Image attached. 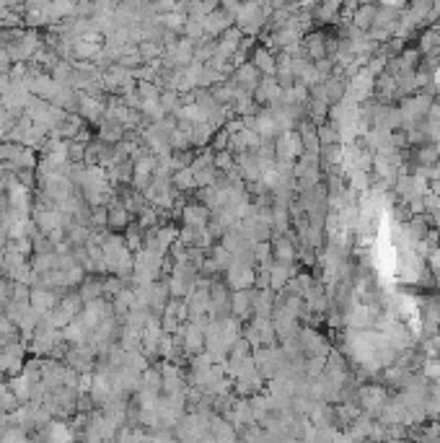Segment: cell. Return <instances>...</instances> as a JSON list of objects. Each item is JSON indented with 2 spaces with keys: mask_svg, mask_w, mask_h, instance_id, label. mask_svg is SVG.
<instances>
[{
  "mask_svg": "<svg viewBox=\"0 0 440 443\" xmlns=\"http://www.w3.org/2000/svg\"><path fill=\"white\" fill-rule=\"evenodd\" d=\"M231 316L238 319L241 324L252 322V290H231Z\"/></svg>",
  "mask_w": 440,
  "mask_h": 443,
  "instance_id": "8",
  "label": "cell"
},
{
  "mask_svg": "<svg viewBox=\"0 0 440 443\" xmlns=\"http://www.w3.org/2000/svg\"><path fill=\"white\" fill-rule=\"evenodd\" d=\"M62 340H65V345H70V347H80V345L88 342V329L80 324V319H76V322H70V324L62 329Z\"/></svg>",
  "mask_w": 440,
  "mask_h": 443,
  "instance_id": "15",
  "label": "cell"
},
{
  "mask_svg": "<svg viewBox=\"0 0 440 443\" xmlns=\"http://www.w3.org/2000/svg\"><path fill=\"white\" fill-rule=\"evenodd\" d=\"M376 13H378V6H358L355 8V16H352V26L360 31H368L373 29V24H376Z\"/></svg>",
  "mask_w": 440,
  "mask_h": 443,
  "instance_id": "14",
  "label": "cell"
},
{
  "mask_svg": "<svg viewBox=\"0 0 440 443\" xmlns=\"http://www.w3.org/2000/svg\"><path fill=\"white\" fill-rule=\"evenodd\" d=\"M161 94H164V89L156 86V83H150V80H140L137 83V96L143 98V101H158Z\"/></svg>",
  "mask_w": 440,
  "mask_h": 443,
  "instance_id": "21",
  "label": "cell"
},
{
  "mask_svg": "<svg viewBox=\"0 0 440 443\" xmlns=\"http://www.w3.org/2000/svg\"><path fill=\"white\" fill-rule=\"evenodd\" d=\"M337 10H342L337 3H329V6H319L316 8V16H313V21H324V24H329V21H337L334 19V13Z\"/></svg>",
  "mask_w": 440,
  "mask_h": 443,
  "instance_id": "23",
  "label": "cell"
},
{
  "mask_svg": "<svg viewBox=\"0 0 440 443\" xmlns=\"http://www.w3.org/2000/svg\"><path fill=\"white\" fill-rule=\"evenodd\" d=\"M78 295L83 304H94L98 298H104V277L86 275V280L78 286Z\"/></svg>",
  "mask_w": 440,
  "mask_h": 443,
  "instance_id": "13",
  "label": "cell"
},
{
  "mask_svg": "<svg viewBox=\"0 0 440 443\" xmlns=\"http://www.w3.org/2000/svg\"><path fill=\"white\" fill-rule=\"evenodd\" d=\"M150 443H179V438L174 433H156L150 435Z\"/></svg>",
  "mask_w": 440,
  "mask_h": 443,
  "instance_id": "25",
  "label": "cell"
},
{
  "mask_svg": "<svg viewBox=\"0 0 440 443\" xmlns=\"http://www.w3.org/2000/svg\"><path fill=\"white\" fill-rule=\"evenodd\" d=\"M360 404H362V410H368V412H383V407L389 404L386 389L376 384L360 389Z\"/></svg>",
  "mask_w": 440,
  "mask_h": 443,
  "instance_id": "10",
  "label": "cell"
},
{
  "mask_svg": "<svg viewBox=\"0 0 440 443\" xmlns=\"http://www.w3.org/2000/svg\"><path fill=\"white\" fill-rule=\"evenodd\" d=\"M107 98H94L86 96V94H78V117L96 128L98 122L104 119V114H107Z\"/></svg>",
  "mask_w": 440,
  "mask_h": 443,
  "instance_id": "3",
  "label": "cell"
},
{
  "mask_svg": "<svg viewBox=\"0 0 440 443\" xmlns=\"http://www.w3.org/2000/svg\"><path fill=\"white\" fill-rule=\"evenodd\" d=\"M96 140L104 143V146H119L125 140V130L117 122H109V119H101L96 128Z\"/></svg>",
  "mask_w": 440,
  "mask_h": 443,
  "instance_id": "12",
  "label": "cell"
},
{
  "mask_svg": "<svg viewBox=\"0 0 440 443\" xmlns=\"http://www.w3.org/2000/svg\"><path fill=\"white\" fill-rule=\"evenodd\" d=\"M249 62L254 65L264 78H274V70H277V55H272L267 47H254L249 55Z\"/></svg>",
  "mask_w": 440,
  "mask_h": 443,
  "instance_id": "9",
  "label": "cell"
},
{
  "mask_svg": "<svg viewBox=\"0 0 440 443\" xmlns=\"http://www.w3.org/2000/svg\"><path fill=\"white\" fill-rule=\"evenodd\" d=\"M215 42H218V52H220L223 58L231 60L236 55V49L241 47V42H244V31L238 29V26H231V29L223 31Z\"/></svg>",
  "mask_w": 440,
  "mask_h": 443,
  "instance_id": "11",
  "label": "cell"
},
{
  "mask_svg": "<svg viewBox=\"0 0 440 443\" xmlns=\"http://www.w3.org/2000/svg\"><path fill=\"white\" fill-rule=\"evenodd\" d=\"M215 132H218V130L213 128L210 122H200V125H192V128H189V138H192V146L207 148Z\"/></svg>",
  "mask_w": 440,
  "mask_h": 443,
  "instance_id": "17",
  "label": "cell"
},
{
  "mask_svg": "<svg viewBox=\"0 0 440 443\" xmlns=\"http://www.w3.org/2000/svg\"><path fill=\"white\" fill-rule=\"evenodd\" d=\"M132 223V216H130L125 205H122V200L117 195L109 200L107 205V231L109 234H119V231H125V228Z\"/></svg>",
  "mask_w": 440,
  "mask_h": 443,
  "instance_id": "5",
  "label": "cell"
},
{
  "mask_svg": "<svg viewBox=\"0 0 440 443\" xmlns=\"http://www.w3.org/2000/svg\"><path fill=\"white\" fill-rule=\"evenodd\" d=\"M425 376H428V379H435V381H440V358H432V361H428V363H425Z\"/></svg>",
  "mask_w": 440,
  "mask_h": 443,
  "instance_id": "24",
  "label": "cell"
},
{
  "mask_svg": "<svg viewBox=\"0 0 440 443\" xmlns=\"http://www.w3.org/2000/svg\"><path fill=\"white\" fill-rule=\"evenodd\" d=\"M42 441L44 443H76V431L62 420H49L42 428Z\"/></svg>",
  "mask_w": 440,
  "mask_h": 443,
  "instance_id": "7",
  "label": "cell"
},
{
  "mask_svg": "<svg viewBox=\"0 0 440 443\" xmlns=\"http://www.w3.org/2000/svg\"><path fill=\"white\" fill-rule=\"evenodd\" d=\"M215 168L220 174H231V171H236V156L231 150H220V153H215Z\"/></svg>",
  "mask_w": 440,
  "mask_h": 443,
  "instance_id": "22",
  "label": "cell"
},
{
  "mask_svg": "<svg viewBox=\"0 0 440 443\" xmlns=\"http://www.w3.org/2000/svg\"><path fill=\"white\" fill-rule=\"evenodd\" d=\"M125 244H127V249L132 254H137V252L146 246V231L137 228V223H130V226L125 228Z\"/></svg>",
  "mask_w": 440,
  "mask_h": 443,
  "instance_id": "19",
  "label": "cell"
},
{
  "mask_svg": "<svg viewBox=\"0 0 440 443\" xmlns=\"http://www.w3.org/2000/svg\"><path fill=\"white\" fill-rule=\"evenodd\" d=\"M171 187L174 192H197V179H195V171L192 168H182V171H174V177H171Z\"/></svg>",
  "mask_w": 440,
  "mask_h": 443,
  "instance_id": "16",
  "label": "cell"
},
{
  "mask_svg": "<svg viewBox=\"0 0 440 443\" xmlns=\"http://www.w3.org/2000/svg\"><path fill=\"white\" fill-rule=\"evenodd\" d=\"M228 80H231L241 94H249V96H252V94L259 89V83L264 80V76L254 68V65H252V62H246V65H241V68H236Z\"/></svg>",
  "mask_w": 440,
  "mask_h": 443,
  "instance_id": "1",
  "label": "cell"
},
{
  "mask_svg": "<svg viewBox=\"0 0 440 443\" xmlns=\"http://www.w3.org/2000/svg\"><path fill=\"white\" fill-rule=\"evenodd\" d=\"M31 270L37 272V277L47 275L52 270H58V254H55V252H49V254H34V259H31Z\"/></svg>",
  "mask_w": 440,
  "mask_h": 443,
  "instance_id": "18",
  "label": "cell"
},
{
  "mask_svg": "<svg viewBox=\"0 0 440 443\" xmlns=\"http://www.w3.org/2000/svg\"><path fill=\"white\" fill-rule=\"evenodd\" d=\"M202 26H205L207 40H218L223 31H228L231 26H236V19L231 16V13H225V10L218 6L213 13H207L205 19H202Z\"/></svg>",
  "mask_w": 440,
  "mask_h": 443,
  "instance_id": "4",
  "label": "cell"
},
{
  "mask_svg": "<svg viewBox=\"0 0 440 443\" xmlns=\"http://www.w3.org/2000/svg\"><path fill=\"white\" fill-rule=\"evenodd\" d=\"M137 52H140V58H143V62H156V60H161V52H164V47L161 44H156V42H140L137 44Z\"/></svg>",
  "mask_w": 440,
  "mask_h": 443,
  "instance_id": "20",
  "label": "cell"
},
{
  "mask_svg": "<svg viewBox=\"0 0 440 443\" xmlns=\"http://www.w3.org/2000/svg\"><path fill=\"white\" fill-rule=\"evenodd\" d=\"M60 298H62V295L55 293V290H47V288H31L29 304H31V309L44 319L49 311H55V309H58Z\"/></svg>",
  "mask_w": 440,
  "mask_h": 443,
  "instance_id": "6",
  "label": "cell"
},
{
  "mask_svg": "<svg viewBox=\"0 0 440 443\" xmlns=\"http://www.w3.org/2000/svg\"><path fill=\"white\" fill-rule=\"evenodd\" d=\"M210 210L205 205H200L197 200H186V205L182 207V226L195 228V231H205L210 226Z\"/></svg>",
  "mask_w": 440,
  "mask_h": 443,
  "instance_id": "2",
  "label": "cell"
}]
</instances>
